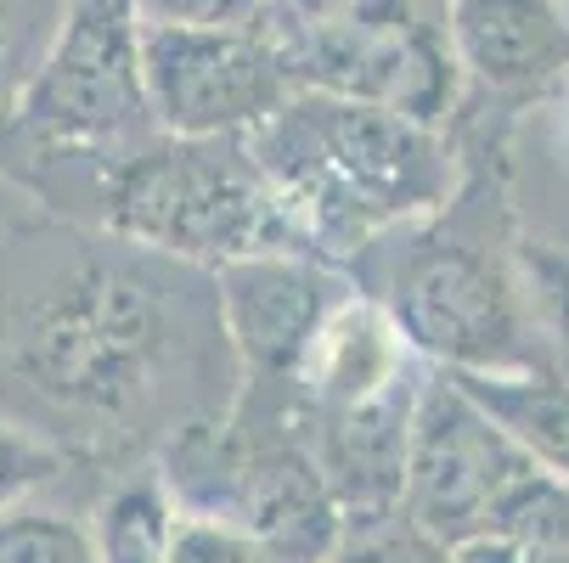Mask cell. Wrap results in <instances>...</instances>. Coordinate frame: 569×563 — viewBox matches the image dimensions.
I'll use <instances>...</instances> for the list:
<instances>
[{
    "instance_id": "obj_16",
    "label": "cell",
    "mask_w": 569,
    "mask_h": 563,
    "mask_svg": "<svg viewBox=\"0 0 569 563\" xmlns=\"http://www.w3.org/2000/svg\"><path fill=\"white\" fill-rule=\"evenodd\" d=\"M328 563H457V546H446L440 535L412 524L400 507H389V513L345 519V535H339Z\"/></svg>"
},
{
    "instance_id": "obj_7",
    "label": "cell",
    "mask_w": 569,
    "mask_h": 563,
    "mask_svg": "<svg viewBox=\"0 0 569 563\" xmlns=\"http://www.w3.org/2000/svg\"><path fill=\"white\" fill-rule=\"evenodd\" d=\"M254 29L293 91L378 102L440 130L457 113L462 73L440 0H333L305 18H260Z\"/></svg>"
},
{
    "instance_id": "obj_12",
    "label": "cell",
    "mask_w": 569,
    "mask_h": 563,
    "mask_svg": "<svg viewBox=\"0 0 569 563\" xmlns=\"http://www.w3.org/2000/svg\"><path fill=\"white\" fill-rule=\"evenodd\" d=\"M97 462H68L46 485L0 507V563H102L91 535V502L102 485Z\"/></svg>"
},
{
    "instance_id": "obj_17",
    "label": "cell",
    "mask_w": 569,
    "mask_h": 563,
    "mask_svg": "<svg viewBox=\"0 0 569 563\" xmlns=\"http://www.w3.org/2000/svg\"><path fill=\"white\" fill-rule=\"evenodd\" d=\"M266 0H130L136 23H176V29H254Z\"/></svg>"
},
{
    "instance_id": "obj_10",
    "label": "cell",
    "mask_w": 569,
    "mask_h": 563,
    "mask_svg": "<svg viewBox=\"0 0 569 563\" xmlns=\"http://www.w3.org/2000/svg\"><path fill=\"white\" fill-rule=\"evenodd\" d=\"M356 282L316 254H249L214 265L220 321L237 355V389H293L328 310Z\"/></svg>"
},
{
    "instance_id": "obj_13",
    "label": "cell",
    "mask_w": 569,
    "mask_h": 563,
    "mask_svg": "<svg viewBox=\"0 0 569 563\" xmlns=\"http://www.w3.org/2000/svg\"><path fill=\"white\" fill-rule=\"evenodd\" d=\"M446 372V366H440ZM541 468L569 479V372H446Z\"/></svg>"
},
{
    "instance_id": "obj_6",
    "label": "cell",
    "mask_w": 569,
    "mask_h": 563,
    "mask_svg": "<svg viewBox=\"0 0 569 563\" xmlns=\"http://www.w3.org/2000/svg\"><path fill=\"white\" fill-rule=\"evenodd\" d=\"M400 513L446 546L485 535L569 546V479L513 445L440 366H429L406 445Z\"/></svg>"
},
{
    "instance_id": "obj_1",
    "label": "cell",
    "mask_w": 569,
    "mask_h": 563,
    "mask_svg": "<svg viewBox=\"0 0 569 563\" xmlns=\"http://www.w3.org/2000/svg\"><path fill=\"white\" fill-rule=\"evenodd\" d=\"M231 394L214 271L40 203L0 231V423L130 468L226 418Z\"/></svg>"
},
{
    "instance_id": "obj_14",
    "label": "cell",
    "mask_w": 569,
    "mask_h": 563,
    "mask_svg": "<svg viewBox=\"0 0 569 563\" xmlns=\"http://www.w3.org/2000/svg\"><path fill=\"white\" fill-rule=\"evenodd\" d=\"M91 535L102 563H170V491L158 479V462L102 473L91 502Z\"/></svg>"
},
{
    "instance_id": "obj_15",
    "label": "cell",
    "mask_w": 569,
    "mask_h": 563,
    "mask_svg": "<svg viewBox=\"0 0 569 563\" xmlns=\"http://www.w3.org/2000/svg\"><path fill=\"white\" fill-rule=\"evenodd\" d=\"M68 0H0V130H7L23 86L34 79Z\"/></svg>"
},
{
    "instance_id": "obj_18",
    "label": "cell",
    "mask_w": 569,
    "mask_h": 563,
    "mask_svg": "<svg viewBox=\"0 0 569 563\" xmlns=\"http://www.w3.org/2000/svg\"><path fill=\"white\" fill-rule=\"evenodd\" d=\"M68 462H73V456L40 445L34 434H23V429H12V423H0V507L18 502V496L34 491V485H46V479L62 473Z\"/></svg>"
},
{
    "instance_id": "obj_2",
    "label": "cell",
    "mask_w": 569,
    "mask_h": 563,
    "mask_svg": "<svg viewBox=\"0 0 569 563\" xmlns=\"http://www.w3.org/2000/svg\"><path fill=\"white\" fill-rule=\"evenodd\" d=\"M457 192L372 237L339 271L429 366L446 372H569V265L519 225L502 124H446Z\"/></svg>"
},
{
    "instance_id": "obj_3",
    "label": "cell",
    "mask_w": 569,
    "mask_h": 563,
    "mask_svg": "<svg viewBox=\"0 0 569 563\" xmlns=\"http://www.w3.org/2000/svg\"><path fill=\"white\" fill-rule=\"evenodd\" d=\"M46 214L130 237L203 271L249 254H310L242 135L152 130L108 152H51L12 175Z\"/></svg>"
},
{
    "instance_id": "obj_5",
    "label": "cell",
    "mask_w": 569,
    "mask_h": 563,
    "mask_svg": "<svg viewBox=\"0 0 569 563\" xmlns=\"http://www.w3.org/2000/svg\"><path fill=\"white\" fill-rule=\"evenodd\" d=\"M429 361L400 339L395 321L367 299L345 293L316 328L293 378L299 434L339 496L345 519L400 507L406 445Z\"/></svg>"
},
{
    "instance_id": "obj_19",
    "label": "cell",
    "mask_w": 569,
    "mask_h": 563,
    "mask_svg": "<svg viewBox=\"0 0 569 563\" xmlns=\"http://www.w3.org/2000/svg\"><path fill=\"white\" fill-rule=\"evenodd\" d=\"M457 563H569V546L485 535V541H462V546H457Z\"/></svg>"
},
{
    "instance_id": "obj_11",
    "label": "cell",
    "mask_w": 569,
    "mask_h": 563,
    "mask_svg": "<svg viewBox=\"0 0 569 563\" xmlns=\"http://www.w3.org/2000/svg\"><path fill=\"white\" fill-rule=\"evenodd\" d=\"M462 73L457 113L519 124L569 79V18L558 0H440Z\"/></svg>"
},
{
    "instance_id": "obj_8",
    "label": "cell",
    "mask_w": 569,
    "mask_h": 563,
    "mask_svg": "<svg viewBox=\"0 0 569 563\" xmlns=\"http://www.w3.org/2000/svg\"><path fill=\"white\" fill-rule=\"evenodd\" d=\"M130 0H68L62 23L0 130V175L51 152H108L152 135Z\"/></svg>"
},
{
    "instance_id": "obj_4",
    "label": "cell",
    "mask_w": 569,
    "mask_h": 563,
    "mask_svg": "<svg viewBox=\"0 0 569 563\" xmlns=\"http://www.w3.org/2000/svg\"><path fill=\"white\" fill-rule=\"evenodd\" d=\"M242 141L328 265L440 209L462 175L451 130L333 91H288Z\"/></svg>"
},
{
    "instance_id": "obj_9",
    "label": "cell",
    "mask_w": 569,
    "mask_h": 563,
    "mask_svg": "<svg viewBox=\"0 0 569 563\" xmlns=\"http://www.w3.org/2000/svg\"><path fill=\"white\" fill-rule=\"evenodd\" d=\"M136 51L152 124L170 135H242L293 91L260 29L136 23Z\"/></svg>"
}]
</instances>
